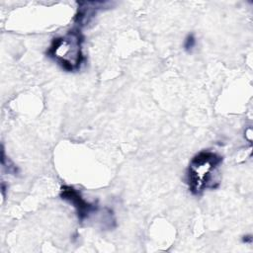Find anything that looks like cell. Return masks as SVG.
Instances as JSON below:
<instances>
[{
    "label": "cell",
    "mask_w": 253,
    "mask_h": 253,
    "mask_svg": "<svg viewBox=\"0 0 253 253\" xmlns=\"http://www.w3.org/2000/svg\"><path fill=\"white\" fill-rule=\"evenodd\" d=\"M196 45V38L193 34H190L187 36V38L185 39V42H184V48L186 51L188 52H191L194 47Z\"/></svg>",
    "instance_id": "cell-6"
},
{
    "label": "cell",
    "mask_w": 253,
    "mask_h": 253,
    "mask_svg": "<svg viewBox=\"0 0 253 253\" xmlns=\"http://www.w3.org/2000/svg\"><path fill=\"white\" fill-rule=\"evenodd\" d=\"M222 157L212 151H201L190 161L186 180L194 195H201L218 185V168Z\"/></svg>",
    "instance_id": "cell-1"
},
{
    "label": "cell",
    "mask_w": 253,
    "mask_h": 253,
    "mask_svg": "<svg viewBox=\"0 0 253 253\" xmlns=\"http://www.w3.org/2000/svg\"><path fill=\"white\" fill-rule=\"evenodd\" d=\"M1 163H2V167L6 169L8 173H11V174L17 173V167L11 161H9L8 158L5 157V153L3 149H2V155H1Z\"/></svg>",
    "instance_id": "cell-5"
},
{
    "label": "cell",
    "mask_w": 253,
    "mask_h": 253,
    "mask_svg": "<svg viewBox=\"0 0 253 253\" xmlns=\"http://www.w3.org/2000/svg\"><path fill=\"white\" fill-rule=\"evenodd\" d=\"M60 197L62 200L71 204L76 211L80 220L88 218L91 213L96 212L97 206L86 202L80 195V193L70 186H63L60 191Z\"/></svg>",
    "instance_id": "cell-3"
},
{
    "label": "cell",
    "mask_w": 253,
    "mask_h": 253,
    "mask_svg": "<svg viewBox=\"0 0 253 253\" xmlns=\"http://www.w3.org/2000/svg\"><path fill=\"white\" fill-rule=\"evenodd\" d=\"M83 36L79 30H71L64 36L54 38L46 54L66 71H77L85 61L82 48Z\"/></svg>",
    "instance_id": "cell-2"
},
{
    "label": "cell",
    "mask_w": 253,
    "mask_h": 253,
    "mask_svg": "<svg viewBox=\"0 0 253 253\" xmlns=\"http://www.w3.org/2000/svg\"><path fill=\"white\" fill-rule=\"evenodd\" d=\"M108 2H80L75 21L79 26H85L96 15L97 11L108 8Z\"/></svg>",
    "instance_id": "cell-4"
},
{
    "label": "cell",
    "mask_w": 253,
    "mask_h": 253,
    "mask_svg": "<svg viewBox=\"0 0 253 253\" xmlns=\"http://www.w3.org/2000/svg\"><path fill=\"white\" fill-rule=\"evenodd\" d=\"M245 137L251 141L252 140V129L251 128H248L247 130H245Z\"/></svg>",
    "instance_id": "cell-7"
}]
</instances>
